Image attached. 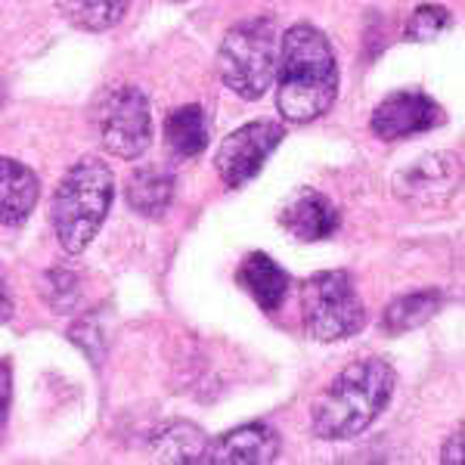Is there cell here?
<instances>
[{
  "label": "cell",
  "instance_id": "cell-1",
  "mask_svg": "<svg viewBox=\"0 0 465 465\" xmlns=\"http://www.w3.org/2000/svg\"><path fill=\"white\" fill-rule=\"evenodd\" d=\"M339 96V63L320 28L298 22L282 35L276 59V109L286 122H317Z\"/></svg>",
  "mask_w": 465,
  "mask_h": 465
},
{
  "label": "cell",
  "instance_id": "cell-2",
  "mask_svg": "<svg viewBox=\"0 0 465 465\" xmlns=\"http://www.w3.org/2000/svg\"><path fill=\"white\" fill-rule=\"evenodd\" d=\"M397 376L381 357L351 363L332 379V385L313 403L311 429L322 440H344L366 431L391 403Z\"/></svg>",
  "mask_w": 465,
  "mask_h": 465
},
{
  "label": "cell",
  "instance_id": "cell-3",
  "mask_svg": "<svg viewBox=\"0 0 465 465\" xmlns=\"http://www.w3.org/2000/svg\"><path fill=\"white\" fill-rule=\"evenodd\" d=\"M112 196H115V174L103 159L87 155L63 177L56 186L50 221H54L56 239L69 254H81L94 242L106 221Z\"/></svg>",
  "mask_w": 465,
  "mask_h": 465
},
{
  "label": "cell",
  "instance_id": "cell-4",
  "mask_svg": "<svg viewBox=\"0 0 465 465\" xmlns=\"http://www.w3.org/2000/svg\"><path fill=\"white\" fill-rule=\"evenodd\" d=\"M276 59H280V44L273 22L264 16L242 19L223 35L217 50V72L232 94L261 100L276 78Z\"/></svg>",
  "mask_w": 465,
  "mask_h": 465
},
{
  "label": "cell",
  "instance_id": "cell-5",
  "mask_svg": "<svg viewBox=\"0 0 465 465\" xmlns=\"http://www.w3.org/2000/svg\"><path fill=\"white\" fill-rule=\"evenodd\" d=\"M302 320L311 339L341 341L366 326V307L344 270H322L302 282Z\"/></svg>",
  "mask_w": 465,
  "mask_h": 465
},
{
  "label": "cell",
  "instance_id": "cell-6",
  "mask_svg": "<svg viewBox=\"0 0 465 465\" xmlns=\"http://www.w3.org/2000/svg\"><path fill=\"white\" fill-rule=\"evenodd\" d=\"M96 131L106 153L118 159H140L153 140V118H149V100L137 87H118L103 96L96 112Z\"/></svg>",
  "mask_w": 465,
  "mask_h": 465
},
{
  "label": "cell",
  "instance_id": "cell-7",
  "mask_svg": "<svg viewBox=\"0 0 465 465\" xmlns=\"http://www.w3.org/2000/svg\"><path fill=\"white\" fill-rule=\"evenodd\" d=\"M282 137H286V127L280 122H252L232 131L214 155V168L223 186L239 190L258 177V171L273 155V149L282 143Z\"/></svg>",
  "mask_w": 465,
  "mask_h": 465
},
{
  "label": "cell",
  "instance_id": "cell-8",
  "mask_svg": "<svg viewBox=\"0 0 465 465\" xmlns=\"http://www.w3.org/2000/svg\"><path fill=\"white\" fill-rule=\"evenodd\" d=\"M447 112L422 90H397L385 96L370 118V127L379 140H403L444 124Z\"/></svg>",
  "mask_w": 465,
  "mask_h": 465
},
{
  "label": "cell",
  "instance_id": "cell-9",
  "mask_svg": "<svg viewBox=\"0 0 465 465\" xmlns=\"http://www.w3.org/2000/svg\"><path fill=\"white\" fill-rule=\"evenodd\" d=\"M460 183V162L456 155H425V159L412 162L410 168L401 171L394 180V190L403 202L412 205H438Z\"/></svg>",
  "mask_w": 465,
  "mask_h": 465
},
{
  "label": "cell",
  "instance_id": "cell-10",
  "mask_svg": "<svg viewBox=\"0 0 465 465\" xmlns=\"http://www.w3.org/2000/svg\"><path fill=\"white\" fill-rule=\"evenodd\" d=\"M280 456V434L264 422L239 425L217 440H208L202 462L208 465H267Z\"/></svg>",
  "mask_w": 465,
  "mask_h": 465
},
{
  "label": "cell",
  "instance_id": "cell-11",
  "mask_svg": "<svg viewBox=\"0 0 465 465\" xmlns=\"http://www.w3.org/2000/svg\"><path fill=\"white\" fill-rule=\"evenodd\" d=\"M280 223L282 230H289L295 239L302 242H320V239H329L335 230H339V212L332 208L322 193L317 190H298L280 212Z\"/></svg>",
  "mask_w": 465,
  "mask_h": 465
},
{
  "label": "cell",
  "instance_id": "cell-12",
  "mask_svg": "<svg viewBox=\"0 0 465 465\" xmlns=\"http://www.w3.org/2000/svg\"><path fill=\"white\" fill-rule=\"evenodd\" d=\"M37 196H41V183L35 171L16 159L0 155V223L6 227L25 223L35 212Z\"/></svg>",
  "mask_w": 465,
  "mask_h": 465
},
{
  "label": "cell",
  "instance_id": "cell-13",
  "mask_svg": "<svg viewBox=\"0 0 465 465\" xmlns=\"http://www.w3.org/2000/svg\"><path fill=\"white\" fill-rule=\"evenodd\" d=\"M239 286L249 292L264 311H280L289 295L292 280L273 258H267L264 252H252L239 264Z\"/></svg>",
  "mask_w": 465,
  "mask_h": 465
},
{
  "label": "cell",
  "instance_id": "cell-14",
  "mask_svg": "<svg viewBox=\"0 0 465 465\" xmlns=\"http://www.w3.org/2000/svg\"><path fill=\"white\" fill-rule=\"evenodd\" d=\"M174 202V174L149 164V168H137L127 180V205L143 217H162Z\"/></svg>",
  "mask_w": 465,
  "mask_h": 465
},
{
  "label": "cell",
  "instance_id": "cell-15",
  "mask_svg": "<svg viewBox=\"0 0 465 465\" xmlns=\"http://www.w3.org/2000/svg\"><path fill=\"white\" fill-rule=\"evenodd\" d=\"M440 307H444V295H440L438 289L407 292V295L394 298V302L385 307L381 329H385L388 335L410 332V329H416V326H425Z\"/></svg>",
  "mask_w": 465,
  "mask_h": 465
},
{
  "label": "cell",
  "instance_id": "cell-16",
  "mask_svg": "<svg viewBox=\"0 0 465 465\" xmlns=\"http://www.w3.org/2000/svg\"><path fill=\"white\" fill-rule=\"evenodd\" d=\"M164 143L180 159H193L208 146V124L205 112L199 106H180L164 122Z\"/></svg>",
  "mask_w": 465,
  "mask_h": 465
},
{
  "label": "cell",
  "instance_id": "cell-17",
  "mask_svg": "<svg viewBox=\"0 0 465 465\" xmlns=\"http://www.w3.org/2000/svg\"><path fill=\"white\" fill-rule=\"evenodd\" d=\"M208 438L193 422H171L153 440V460L159 462H202Z\"/></svg>",
  "mask_w": 465,
  "mask_h": 465
},
{
  "label": "cell",
  "instance_id": "cell-18",
  "mask_svg": "<svg viewBox=\"0 0 465 465\" xmlns=\"http://www.w3.org/2000/svg\"><path fill=\"white\" fill-rule=\"evenodd\" d=\"M131 0H59L63 16L84 32H109L127 16Z\"/></svg>",
  "mask_w": 465,
  "mask_h": 465
},
{
  "label": "cell",
  "instance_id": "cell-19",
  "mask_svg": "<svg viewBox=\"0 0 465 465\" xmlns=\"http://www.w3.org/2000/svg\"><path fill=\"white\" fill-rule=\"evenodd\" d=\"M450 28V10L438 4H425L419 10H412V16L407 19V41L412 44H429L438 41Z\"/></svg>",
  "mask_w": 465,
  "mask_h": 465
},
{
  "label": "cell",
  "instance_id": "cell-20",
  "mask_svg": "<svg viewBox=\"0 0 465 465\" xmlns=\"http://www.w3.org/2000/svg\"><path fill=\"white\" fill-rule=\"evenodd\" d=\"M44 298L50 302L54 311H72L81 298V282L69 267H54L44 276Z\"/></svg>",
  "mask_w": 465,
  "mask_h": 465
},
{
  "label": "cell",
  "instance_id": "cell-21",
  "mask_svg": "<svg viewBox=\"0 0 465 465\" xmlns=\"http://www.w3.org/2000/svg\"><path fill=\"white\" fill-rule=\"evenodd\" d=\"M69 335L87 351V357L94 360V363H100V360H103V335H100V329H96L94 322H81V326H74Z\"/></svg>",
  "mask_w": 465,
  "mask_h": 465
},
{
  "label": "cell",
  "instance_id": "cell-22",
  "mask_svg": "<svg viewBox=\"0 0 465 465\" xmlns=\"http://www.w3.org/2000/svg\"><path fill=\"white\" fill-rule=\"evenodd\" d=\"M10 394H13V372L10 363L0 360V429H4L6 412H10Z\"/></svg>",
  "mask_w": 465,
  "mask_h": 465
},
{
  "label": "cell",
  "instance_id": "cell-23",
  "mask_svg": "<svg viewBox=\"0 0 465 465\" xmlns=\"http://www.w3.org/2000/svg\"><path fill=\"white\" fill-rule=\"evenodd\" d=\"M444 462H453V465H462V431H456L453 438H450V444H447V450H444V456H440Z\"/></svg>",
  "mask_w": 465,
  "mask_h": 465
},
{
  "label": "cell",
  "instance_id": "cell-24",
  "mask_svg": "<svg viewBox=\"0 0 465 465\" xmlns=\"http://www.w3.org/2000/svg\"><path fill=\"white\" fill-rule=\"evenodd\" d=\"M13 317V298H10V289H6L4 276H0V322H6Z\"/></svg>",
  "mask_w": 465,
  "mask_h": 465
}]
</instances>
